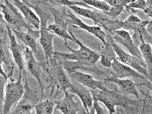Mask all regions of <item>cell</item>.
I'll return each mask as SVG.
<instances>
[{
    "instance_id": "obj_6",
    "label": "cell",
    "mask_w": 152,
    "mask_h": 114,
    "mask_svg": "<svg viewBox=\"0 0 152 114\" xmlns=\"http://www.w3.org/2000/svg\"><path fill=\"white\" fill-rule=\"evenodd\" d=\"M1 7L5 20L12 26L11 28L21 31L23 28L27 29L28 27H32L27 23L17 7L9 0H5L4 4H1Z\"/></svg>"
},
{
    "instance_id": "obj_32",
    "label": "cell",
    "mask_w": 152,
    "mask_h": 114,
    "mask_svg": "<svg viewBox=\"0 0 152 114\" xmlns=\"http://www.w3.org/2000/svg\"><path fill=\"white\" fill-rule=\"evenodd\" d=\"M124 7H112L108 11L104 13L112 17H116L121 14L123 10Z\"/></svg>"
},
{
    "instance_id": "obj_27",
    "label": "cell",
    "mask_w": 152,
    "mask_h": 114,
    "mask_svg": "<svg viewBox=\"0 0 152 114\" xmlns=\"http://www.w3.org/2000/svg\"><path fill=\"white\" fill-rule=\"evenodd\" d=\"M47 1L54 4L64 5L69 7L73 5H78V6L85 7H86L90 9H93L91 7L86 4L83 1H70V0H47Z\"/></svg>"
},
{
    "instance_id": "obj_2",
    "label": "cell",
    "mask_w": 152,
    "mask_h": 114,
    "mask_svg": "<svg viewBox=\"0 0 152 114\" xmlns=\"http://www.w3.org/2000/svg\"><path fill=\"white\" fill-rule=\"evenodd\" d=\"M90 90L99 101L104 104L109 114H112L116 112L115 107L116 106L127 108L131 104L132 100L121 94L118 90Z\"/></svg>"
},
{
    "instance_id": "obj_29",
    "label": "cell",
    "mask_w": 152,
    "mask_h": 114,
    "mask_svg": "<svg viewBox=\"0 0 152 114\" xmlns=\"http://www.w3.org/2000/svg\"><path fill=\"white\" fill-rule=\"evenodd\" d=\"M147 7L146 1L145 0H136L134 2H132L129 4L126 8L136 9L144 11Z\"/></svg>"
},
{
    "instance_id": "obj_28",
    "label": "cell",
    "mask_w": 152,
    "mask_h": 114,
    "mask_svg": "<svg viewBox=\"0 0 152 114\" xmlns=\"http://www.w3.org/2000/svg\"><path fill=\"white\" fill-rule=\"evenodd\" d=\"M8 78L5 77L2 75L1 74L0 76V112L2 110L3 106L4 101L5 94L4 91H5V86L7 83Z\"/></svg>"
},
{
    "instance_id": "obj_7",
    "label": "cell",
    "mask_w": 152,
    "mask_h": 114,
    "mask_svg": "<svg viewBox=\"0 0 152 114\" xmlns=\"http://www.w3.org/2000/svg\"><path fill=\"white\" fill-rule=\"evenodd\" d=\"M25 80V91L23 96L15 107L14 109L10 111V114H30L35 105L40 101L36 92L30 88L26 77Z\"/></svg>"
},
{
    "instance_id": "obj_35",
    "label": "cell",
    "mask_w": 152,
    "mask_h": 114,
    "mask_svg": "<svg viewBox=\"0 0 152 114\" xmlns=\"http://www.w3.org/2000/svg\"><path fill=\"white\" fill-rule=\"evenodd\" d=\"M130 1H131V2H134V1H136V0H130Z\"/></svg>"
},
{
    "instance_id": "obj_4",
    "label": "cell",
    "mask_w": 152,
    "mask_h": 114,
    "mask_svg": "<svg viewBox=\"0 0 152 114\" xmlns=\"http://www.w3.org/2000/svg\"><path fill=\"white\" fill-rule=\"evenodd\" d=\"M22 73L19 72V78L17 82L12 79L10 80V82L6 84L4 101L0 114H9L12 107L15 106L23 96L25 89L22 83Z\"/></svg>"
},
{
    "instance_id": "obj_11",
    "label": "cell",
    "mask_w": 152,
    "mask_h": 114,
    "mask_svg": "<svg viewBox=\"0 0 152 114\" xmlns=\"http://www.w3.org/2000/svg\"><path fill=\"white\" fill-rule=\"evenodd\" d=\"M6 28L9 39V48L12 53L13 59L18 66L19 72L25 73L24 52L26 47L17 42L15 38L12 34V30L9 26L6 25Z\"/></svg>"
},
{
    "instance_id": "obj_20",
    "label": "cell",
    "mask_w": 152,
    "mask_h": 114,
    "mask_svg": "<svg viewBox=\"0 0 152 114\" xmlns=\"http://www.w3.org/2000/svg\"><path fill=\"white\" fill-rule=\"evenodd\" d=\"M52 13L55 17V22L54 24H50L47 27L48 29L52 33L58 35L64 40L65 42H67V40L75 42L72 36L67 31V22L62 20L58 15L55 10H52Z\"/></svg>"
},
{
    "instance_id": "obj_19",
    "label": "cell",
    "mask_w": 152,
    "mask_h": 114,
    "mask_svg": "<svg viewBox=\"0 0 152 114\" xmlns=\"http://www.w3.org/2000/svg\"><path fill=\"white\" fill-rule=\"evenodd\" d=\"M104 81L116 84L118 88L119 91L124 96L134 95L137 98H140L139 93L136 87L137 84L135 83L131 80L118 78L113 76L105 79Z\"/></svg>"
},
{
    "instance_id": "obj_8",
    "label": "cell",
    "mask_w": 152,
    "mask_h": 114,
    "mask_svg": "<svg viewBox=\"0 0 152 114\" xmlns=\"http://www.w3.org/2000/svg\"><path fill=\"white\" fill-rule=\"evenodd\" d=\"M64 97L61 99L54 101L56 106L55 110H59L64 114H86V111L82 105V102H76L74 100L75 96L71 92L67 90L64 92Z\"/></svg>"
},
{
    "instance_id": "obj_15",
    "label": "cell",
    "mask_w": 152,
    "mask_h": 114,
    "mask_svg": "<svg viewBox=\"0 0 152 114\" xmlns=\"http://www.w3.org/2000/svg\"><path fill=\"white\" fill-rule=\"evenodd\" d=\"M66 14V16L69 18L66 20L68 24L77 26H73L75 28H80L88 31L89 33L92 34L98 38L101 41L103 44L107 43V35L100 26H90L85 24L69 10L68 11L67 13Z\"/></svg>"
},
{
    "instance_id": "obj_25",
    "label": "cell",
    "mask_w": 152,
    "mask_h": 114,
    "mask_svg": "<svg viewBox=\"0 0 152 114\" xmlns=\"http://www.w3.org/2000/svg\"><path fill=\"white\" fill-rule=\"evenodd\" d=\"M54 101L47 99L45 101H40L35 105L34 108L37 114H51L55 111Z\"/></svg>"
},
{
    "instance_id": "obj_30",
    "label": "cell",
    "mask_w": 152,
    "mask_h": 114,
    "mask_svg": "<svg viewBox=\"0 0 152 114\" xmlns=\"http://www.w3.org/2000/svg\"><path fill=\"white\" fill-rule=\"evenodd\" d=\"M111 7H126L131 3L130 0H104Z\"/></svg>"
},
{
    "instance_id": "obj_18",
    "label": "cell",
    "mask_w": 152,
    "mask_h": 114,
    "mask_svg": "<svg viewBox=\"0 0 152 114\" xmlns=\"http://www.w3.org/2000/svg\"><path fill=\"white\" fill-rule=\"evenodd\" d=\"M11 29L17 39L23 43L24 45L29 48L34 53L37 52L38 45L37 40L38 38H40V30H34L31 26L27 28L26 32L19 31L13 28Z\"/></svg>"
},
{
    "instance_id": "obj_5",
    "label": "cell",
    "mask_w": 152,
    "mask_h": 114,
    "mask_svg": "<svg viewBox=\"0 0 152 114\" xmlns=\"http://www.w3.org/2000/svg\"><path fill=\"white\" fill-rule=\"evenodd\" d=\"M106 42L113 46L116 54L117 59L124 64L130 66L149 79L147 66L143 59L126 52L115 42L113 38L107 36Z\"/></svg>"
},
{
    "instance_id": "obj_16",
    "label": "cell",
    "mask_w": 152,
    "mask_h": 114,
    "mask_svg": "<svg viewBox=\"0 0 152 114\" xmlns=\"http://www.w3.org/2000/svg\"><path fill=\"white\" fill-rule=\"evenodd\" d=\"M9 45H8L6 38H1V66L8 79H12L14 69L12 55L10 52Z\"/></svg>"
},
{
    "instance_id": "obj_33",
    "label": "cell",
    "mask_w": 152,
    "mask_h": 114,
    "mask_svg": "<svg viewBox=\"0 0 152 114\" xmlns=\"http://www.w3.org/2000/svg\"><path fill=\"white\" fill-rule=\"evenodd\" d=\"M126 20L129 22L135 23H141L142 21V20L134 15H131Z\"/></svg>"
},
{
    "instance_id": "obj_10",
    "label": "cell",
    "mask_w": 152,
    "mask_h": 114,
    "mask_svg": "<svg viewBox=\"0 0 152 114\" xmlns=\"http://www.w3.org/2000/svg\"><path fill=\"white\" fill-rule=\"evenodd\" d=\"M71 82L78 83L89 88L91 90L107 91L104 82L94 79L93 76L75 70L68 74Z\"/></svg>"
},
{
    "instance_id": "obj_26",
    "label": "cell",
    "mask_w": 152,
    "mask_h": 114,
    "mask_svg": "<svg viewBox=\"0 0 152 114\" xmlns=\"http://www.w3.org/2000/svg\"><path fill=\"white\" fill-rule=\"evenodd\" d=\"M81 1L85 2L86 4L89 6L100 10L103 13L108 11L112 7L104 1H101V0H81Z\"/></svg>"
},
{
    "instance_id": "obj_23",
    "label": "cell",
    "mask_w": 152,
    "mask_h": 114,
    "mask_svg": "<svg viewBox=\"0 0 152 114\" xmlns=\"http://www.w3.org/2000/svg\"><path fill=\"white\" fill-rule=\"evenodd\" d=\"M69 7L77 14L93 20L95 24L98 26H101L103 22L106 19L104 17V15L102 13L93 11L89 8L85 9L80 7L78 5H73Z\"/></svg>"
},
{
    "instance_id": "obj_21",
    "label": "cell",
    "mask_w": 152,
    "mask_h": 114,
    "mask_svg": "<svg viewBox=\"0 0 152 114\" xmlns=\"http://www.w3.org/2000/svg\"><path fill=\"white\" fill-rule=\"evenodd\" d=\"M16 7L21 11L26 21L31 26L40 29L41 21L36 15L26 4L20 0H9Z\"/></svg>"
},
{
    "instance_id": "obj_22",
    "label": "cell",
    "mask_w": 152,
    "mask_h": 114,
    "mask_svg": "<svg viewBox=\"0 0 152 114\" xmlns=\"http://www.w3.org/2000/svg\"><path fill=\"white\" fill-rule=\"evenodd\" d=\"M139 34L140 44L139 46L142 58L147 66L149 80L152 82V48L150 43L146 42L144 40L142 34Z\"/></svg>"
},
{
    "instance_id": "obj_13",
    "label": "cell",
    "mask_w": 152,
    "mask_h": 114,
    "mask_svg": "<svg viewBox=\"0 0 152 114\" xmlns=\"http://www.w3.org/2000/svg\"><path fill=\"white\" fill-rule=\"evenodd\" d=\"M71 82L69 89L79 98L87 113L94 114L95 111L93 107V95L90 89L78 83Z\"/></svg>"
},
{
    "instance_id": "obj_34",
    "label": "cell",
    "mask_w": 152,
    "mask_h": 114,
    "mask_svg": "<svg viewBox=\"0 0 152 114\" xmlns=\"http://www.w3.org/2000/svg\"><path fill=\"white\" fill-rule=\"evenodd\" d=\"M144 12L147 15L148 17L152 18V5L147 6Z\"/></svg>"
},
{
    "instance_id": "obj_31",
    "label": "cell",
    "mask_w": 152,
    "mask_h": 114,
    "mask_svg": "<svg viewBox=\"0 0 152 114\" xmlns=\"http://www.w3.org/2000/svg\"><path fill=\"white\" fill-rule=\"evenodd\" d=\"M93 95V107L95 110V112L97 114H104L107 113L105 110L102 107L100 106L99 104V100H98L97 98L94 94H92Z\"/></svg>"
},
{
    "instance_id": "obj_14",
    "label": "cell",
    "mask_w": 152,
    "mask_h": 114,
    "mask_svg": "<svg viewBox=\"0 0 152 114\" xmlns=\"http://www.w3.org/2000/svg\"><path fill=\"white\" fill-rule=\"evenodd\" d=\"M111 33L113 35V38L115 40L124 46L130 53L140 59H143L139 48L134 42L128 31L119 29Z\"/></svg>"
},
{
    "instance_id": "obj_24",
    "label": "cell",
    "mask_w": 152,
    "mask_h": 114,
    "mask_svg": "<svg viewBox=\"0 0 152 114\" xmlns=\"http://www.w3.org/2000/svg\"><path fill=\"white\" fill-rule=\"evenodd\" d=\"M100 63L104 67L111 68L114 59L116 58V54L113 46L107 42L103 44L99 53Z\"/></svg>"
},
{
    "instance_id": "obj_1",
    "label": "cell",
    "mask_w": 152,
    "mask_h": 114,
    "mask_svg": "<svg viewBox=\"0 0 152 114\" xmlns=\"http://www.w3.org/2000/svg\"><path fill=\"white\" fill-rule=\"evenodd\" d=\"M69 32L74 38V42L79 46V49L74 50L69 45L67 42H65V45L71 51V53L55 51L53 53L54 58L59 61L66 60L76 61L79 62L82 66V70L94 72L99 74L100 71L96 66V64L98 60L100 59L99 53L84 45L75 37L71 32L69 31Z\"/></svg>"
},
{
    "instance_id": "obj_9",
    "label": "cell",
    "mask_w": 152,
    "mask_h": 114,
    "mask_svg": "<svg viewBox=\"0 0 152 114\" xmlns=\"http://www.w3.org/2000/svg\"><path fill=\"white\" fill-rule=\"evenodd\" d=\"M33 53L29 48L25 47L24 52L25 70L37 80L41 90L42 98L44 92V84L42 80V64L36 61Z\"/></svg>"
},
{
    "instance_id": "obj_12",
    "label": "cell",
    "mask_w": 152,
    "mask_h": 114,
    "mask_svg": "<svg viewBox=\"0 0 152 114\" xmlns=\"http://www.w3.org/2000/svg\"><path fill=\"white\" fill-rule=\"evenodd\" d=\"M48 18H41L40 28V42L45 56L46 62L48 61L53 57V40L55 34L48 29L47 25Z\"/></svg>"
},
{
    "instance_id": "obj_3",
    "label": "cell",
    "mask_w": 152,
    "mask_h": 114,
    "mask_svg": "<svg viewBox=\"0 0 152 114\" xmlns=\"http://www.w3.org/2000/svg\"><path fill=\"white\" fill-rule=\"evenodd\" d=\"M46 63L47 65V71L50 83L63 92L70 89L71 81L61 62L53 57Z\"/></svg>"
},
{
    "instance_id": "obj_17",
    "label": "cell",
    "mask_w": 152,
    "mask_h": 114,
    "mask_svg": "<svg viewBox=\"0 0 152 114\" xmlns=\"http://www.w3.org/2000/svg\"><path fill=\"white\" fill-rule=\"evenodd\" d=\"M111 68L112 70L113 76L117 78H130L144 80L147 78L130 66L122 63L117 58L114 60Z\"/></svg>"
}]
</instances>
